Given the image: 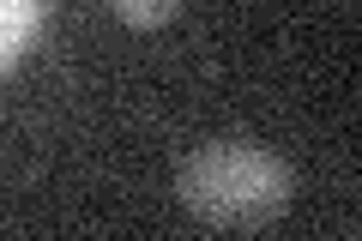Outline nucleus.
I'll list each match as a JSON object with an SVG mask.
<instances>
[{
    "mask_svg": "<svg viewBox=\"0 0 362 241\" xmlns=\"http://www.w3.org/2000/svg\"><path fill=\"white\" fill-rule=\"evenodd\" d=\"M109 13L127 30H157V25H169L181 13V0H109Z\"/></svg>",
    "mask_w": 362,
    "mask_h": 241,
    "instance_id": "obj_3",
    "label": "nucleus"
},
{
    "mask_svg": "<svg viewBox=\"0 0 362 241\" xmlns=\"http://www.w3.org/2000/svg\"><path fill=\"white\" fill-rule=\"evenodd\" d=\"M175 199L206 229H266L296 199V169L266 145L211 139L175 169Z\"/></svg>",
    "mask_w": 362,
    "mask_h": 241,
    "instance_id": "obj_1",
    "label": "nucleus"
},
{
    "mask_svg": "<svg viewBox=\"0 0 362 241\" xmlns=\"http://www.w3.org/2000/svg\"><path fill=\"white\" fill-rule=\"evenodd\" d=\"M49 25V0H0V73H13Z\"/></svg>",
    "mask_w": 362,
    "mask_h": 241,
    "instance_id": "obj_2",
    "label": "nucleus"
}]
</instances>
